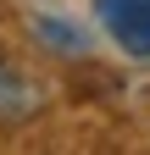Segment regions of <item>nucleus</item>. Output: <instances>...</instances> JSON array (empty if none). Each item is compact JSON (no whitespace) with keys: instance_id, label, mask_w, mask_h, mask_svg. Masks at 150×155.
Here are the masks:
<instances>
[{"instance_id":"f257e3e1","label":"nucleus","mask_w":150,"mask_h":155,"mask_svg":"<svg viewBox=\"0 0 150 155\" xmlns=\"http://www.w3.org/2000/svg\"><path fill=\"white\" fill-rule=\"evenodd\" d=\"M39 105H45V89L33 83L17 61L0 55V122H28Z\"/></svg>"}]
</instances>
